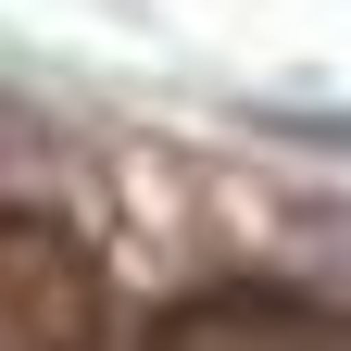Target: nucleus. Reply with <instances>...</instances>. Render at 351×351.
<instances>
[{
	"label": "nucleus",
	"mask_w": 351,
	"mask_h": 351,
	"mask_svg": "<svg viewBox=\"0 0 351 351\" xmlns=\"http://www.w3.org/2000/svg\"><path fill=\"white\" fill-rule=\"evenodd\" d=\"M101 251L63 213H0V351H101Z\"/></svg>",
	"instance_id": "1"
},
{
	"label": "nucleus",
	"mask_w": 351,
	"mask_h": 351,
	"mask_svg": "<svg viewBox=\"0 0 351 351\" xmlns=\"http://www.w3.org/2000/svg\"><path fill=\"white\" fill-rule=\"evenodd\" d=\"M151 351H351V314L276 301V289H213V301H189V314H163Z\"/></svg>",
	"instance_id": "2"
}]
</instances>
